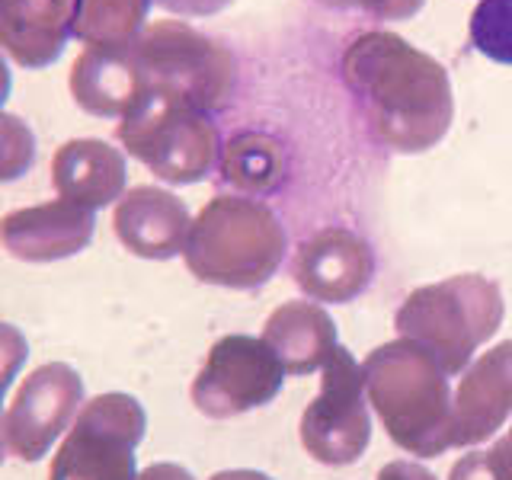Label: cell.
<instances>
[{"mask_svg":"<svg viewBox=\"0 0 512 480\" xmlns=\"http://www.w3.org/2000/svg\"><path fill=\"white\" fill-rule=\"evenodd\" d=\"M343 80L372 135L397 154H423L455 119L452 80L442 64L388 29L356 36L343 52Z\"/></svg>","mask_w":512,"mask_h":480,"instance_id":"cell-1","label":"cell"},{"mask_svg":"<svg viewBox=\"0 0 512 480\" xmlns=\"http://www.w3.org/2000/svg\"><path fill=\"white\" fill-rule=\"evenodd\" d=\"M368 404L391 442L416 458L455 448V394L448 372L410 336L384 343L362 362Z\"/></svg>","mask_w":512,"mask_h":480,"instance_id":"cell-2","label":"cell"},{"mask_svg":"<svg viewBox=\"0 0 512 480\" xmlns=\"http://www.w3.org/2000/svg\"><path fill=\"white\" fill-rule=\"evenodd\" d=\"M285 250L282 221L263 199L215 196L192 221L183 260L199 282L256 288L276 276Z\"/></svg>","mask_w":512,"mask_h":480,"instance_id":"cell-3","label":"cell"},{"mask_svg":"<svg viewBox=\"0 0 512 480\" xmlns=\"http://www.w3.org/2000/svg\"><path fill=\"white\" fill-rule=\"evenodd\" d=\"M506 314L500 285L477 272H464L436 285H423L397 308L394 327L426 346L448 375H464L474 352L493 340Z\"/></svg>","mask_w":512,"mask_h":480,"instance_id":"cell-4","label":"cell"},{"mask_svg":"<svg viewBox=\"0 0 512 480\" xmlns=\"http://www.w3.org/2000/svg\"><path fill=\"white\" fill-rule=\"evenodd\" d=\"M144 87L212 116L234 87V55L180 20H157L132 42Z\"/></svg>","mask_w":512,"mask_h":480,"instance_id":"cell-5","label":"cell"},{"mask_svg":"<svg viewBox=\"0 0 512 480\" xmlns=\"http://www.w3.org/2000/svg\"><path fill=\"white\" fill-rule=\"evenodd\" d=\"M122 148L173 186L202 183L221 164V132L202 109L148 93L116 125Z\"/></svg>","mask_w":512,"mask_h":480,"instance_id":"cell-6","label":"cell"},{"mask_svg":"<svg viewBox=\"0 0 512 480\" xmlns=\"http://www.w3.org/2000/svg\"><path fill=\"white\" fill-rule=\"evenodd\" d=\"M148 416L132 394H100L77 413L48 480H138L135 448Z\"/></svg>","mask_w":512,"mask_h":480,"instance_id":"cell-7","label":"cell"},{"mask_svg":"<svg viewBox=\"0 0 512 480\" xmlns=\"http://www.w3.org/2000/svg\"><path fill=\"white\" fill-rule=\"evenodd\" d=\"M372 442V416L362 365L346 346H336L324 365L320 394L304 407L301 445L308 455L330 468L356 464Z\"/></svg>","mask_w":512,"mask_h":480,"instance_id":"cell-8","label":"cell"},{"mask_svg":"<svg viewBox=\"0 0 512 480\" xmlns=\"http://www.w3.org/2000/svg\"><path fill=\"white\" fill-rule=\"evenodd\" d=\"M285 368L266 340L231 333L208 349L202 372L192 381V404L212 420H231L269 404L282 391Z\"/></svg>","mask_w":512,"mask_h":480,"instance_id":"cell-9","label":"cell"},{"mask_svg":"<svg viewBox=\"0 0 512 480\" xmlns=\"http://www.w3.org/2000/svg\"><path fill=\"white\" fill-rule=\"evenodd\" d=\"M84 410V381L71 365L52 362L36 368L7 413V439L13 455L23 461H39L64 429H71Z\"/></svg>","mask_w":512,"mask_h":480,"instance_id":"cell-10","label":"cell"},{"mask_svg":"<svg viewBox=\"0 0 512 480\" xmlns=\"http://www.w3.org/2000/svg\"><path fill=\"white\" fill-rule=\"evenodd\" d=\"M292 276L311 301L349 304L375 276V250L349 228H324L301 240L292 256Z\"/></svg>","mask_w":512,"mask_h":480,"instance_id":"cell-11","label":"cell"},{"mask_svg":"<svg viewBox=\"0 0 512 480\" xmlns=\"http://www.w3.org/2000/svg\"><path fill=\"white\" fill-rule=\"evenodd\" d=\"M96 215L68 199L16 208L0 218V244L23 263H52L90 247Z\"/></svg>","mask_w":512,"mask_h":480,"instance_id":"cell-12","label":"cell"},{"mask_svg":"<svg viewBox=\"0 0 512 480\" xmlns=\"http://www.w3.org/2000/svg\"><path fill=\"white\" fill-rule=\"evenodd\" d=\"M512 413V340L496 343L458 381L455 448L487 442Z\"/></svg>","mask_w":512,"mask_h":480,"instance_id":"cell-13","label":"cell"},{"mask_svg":"<svg viewBox=\"0 0 512 480\" xmlns=\"http://www.w3.org/2000/svg\"><path fill=\"white\" fill-rule=\"evenodd\" d=\"M116 237L144 260H173L183 253L192 228L189 208L180 196L160 186L128 189L112 215Z\"/></svg>","mask_w":512,"mask_h":480,"instance_id":"cell-14","label":"cell"},{"mask_svg":"<svg viewBox=\"0 0 512 480\" xmlns=\"http://www.w3.org/2000/svg\"><path fill=\"white\" fill-rule=\"evenodd\" d=\"M68 84L74 103L96 119H125L148 96L132 45L84 48L74 61Z\"/></svg>","mask_w":512,"mask_h":480,"instance_id":"cell-15","label":"cell"},{"mask_svg":"<svg viewBox=\"0 0 512 480\" xmlns=\"http://www.w3.org/2000/svg\"><path fill=\"white\" fill-rule=\"evenodd\" d=\"M77 0H0V48L26 71L55 64L74 36Z\"/></svg>","mask_w":512,"mask_h":480,"instance_id":"cell-16","label":"cell"},{"mask_svg":"<svg viewBox=\"0 0 512 480\" xmlns=\"http://www.w3.org/2000/svg\"><path fill=\"white\" fill-rule=\"evenodd\" d=\"M125 154L100 138L64 141L52 157V183L58 199H68L80 208H106L125 196Z\"/></svg>","mask_w":512,"mask_h":480,"instance_id":"cell-17","label":"cell"},{"mask_svg":"<svg viewBox=\"0 0 512 480\" xmlns=\"http://www.w3.org/2000/svg\"><path fill=\"white\" fill-rule=\"evenodd\" d=\"M263 340L279 356L285 375L301 378L330 362L336 352V324L314 301H288L269 314Z\"/></svg>","mask_w":512,"mask_h":480,"instance_id":"cell-18","label":"cell"},{"mask_svg":"<svg viewBox=\"0 0 512 480\" xmlns=\"http://www.w3.org/2000/svg\"><path fill=\"white\" fill-rule=\"evenodd\" d=\"M154 0H77L74 39L93 45H132L148 26Z\"/></svg>","mask_w":512,"mask_h":480,"instance_id":"cell-19","label":"cell"},{"mask_svg":"<svg viewBox=\"0 0 512 480\" xmlns=\"http://www.w3.org/2000/svg\"><path fill=\"white\" fill-rule=\"evenodd\" d=\"M221 173L224 180L247 192H266L279 183L282 176V154L279 144L266 135H237L228 148L221 151Z\"/></svg>","mask_w":512,"mask_h":480,"instance_id":"cell-20","label":"cell"},{"mask_svg":"<svg viewBox=\"0 0 512 480\" xmlns=\"http://www.w3.org/2000/svg\"><path fill=\"white\" fill-rule=\"evenodd\" d=\"M471 45L512 68V0H480L471 13Z\"/></svg>","mask_w":512,"mask_h":480,"instance_id":"cell-21","label":"cell"},{"mask_svg":"<svg viewBox=\"0 0 512 480\" xmlns=\"http://www.w3.org/2000/svg\"><path fill=\"white\" fill-rule=\"evenodd\" d=\"M36 164V132L13 112L0 109V183H13Z\"/></svg>","mask_w":512,"mask_h":480,"instance_id":"cell-22","label":"cell"},{"mask_svg":"<svg viewBox=\"0 0 512 480\" xmlns=\"http://www.w3.org/2000/svg\"><path fill=\"white\" fill-rule=\"evenodd\" d=\"M324 7L336 10H362L375 20H413L423 10L426 0H320Z\"/></svg>","mask_w":512,"mask_h":480,"instance_id":"cell-23","label":"cell"},{"mask_svg":"<svg viewBox=\"0 0 512 480\" xmlns=\"http://www.w3.org/2000/svg\"><path fill=\"white\" fill-rule=\"evenodd\" d=\"M26 356H29L26 336L13 324H0V400H4L13 378L20 375V368L26 365Z\"/></svg>","mask_w":512,"mask_h":480,"instance_id":"cell-24","label":"cell"},{"mask_svg":"<svg viewBox=\"0 0 512 480\" xmlns=\"http://www.w3.org/2000/svg\"><path fill=\"white\" fill-rule=\"evenodd\" d=\"M160 10L186 16V20H199V16H215L224 7H231L234 0H154Z\"/></svg>","mask_w":512,"mask_h":480,"instance_id":"cell-25","label":"cell"},{"mask_svg":"<svg viewBox=\"0 0 512 480\" xmlns=\"http://www.w3.org/2000/svg\"><path fill=\"white\" fill-rule=\"evenodd\" d=\"M448 480H500V474L490 468L487 452H468L464 458L455 461V468H452V474H448Z\"/></svg>","mask_w":512,"mask_h":480,"instance_id":"cell-26","label":"cell"},{"mask_svg":"<svg viewBox=\"0 0 512 480\" xmlns=\"http://www.w3.org/2000/svg\"><path fill=\"white\" fill-rule=\"evenodd\" d=\"M378 480H439V477L416 461H391L378 471Z\"/></svg>","mask_w":512,"mask_h":480,"instance_id":"cell-27","label":"cell"},{"mask_svg":"<svg viewBox=\"0 0 512 480\" xmlns=\"http://www.w3.org/2000/svg\"><path fill=\"white\" fill-rule=\"evenodd\" d=\"M487 458H490V468L500 474V480H512V429L506 432L503 439L493 442Z\"/></svg>","mask_w":512,"mask_h":480,"instance_id":"cell-28","label":"cell"},{"mask_svg":"<svg viewBox=\"0 0 512 480\" xmlns=\"http://www.w3.org/2000/svg\"><path fill=\"white\" fill-rule=\"evenodd\" d=\"M138 480H196L180 464H151L148 471H141Z\"/></svg>","mask_w":512,"mask_h":480,"instance_id":"cell-29","label":"cell"},{"mask_svg":"<svg viewBox=\"0 0 512 480\" xmlns=\"http://www.w3.org/2000/svg\"><path fill=\"white\" fill-rule=\"evenodd\" d=\"M212 480H272V477L263 474V471H247V468H240V471H221V474H215Z\"/></svg>","mask_w":512,"mask_h":480,"instance_id":"cell-30","label":"cell"},{"mask_svg":"<svg viewBox=\"0 0 512 480\" xmlns=\"http://www.w3.org/2000/svg\"><path fill=\"white\" fill-rule=\"evenodd\" d=\"M10 90H13V77H10V68H7V58L0 55V109H4Z\"/></svg>","mask_w":512,"mask_h":480,"instance_id":"cell-31","label":"cell"},{"mask_svg":"<svg viewBox=\"0 0 512 480\" xmlns=\"http://www.w3.org/2000/svg\"><path fill=\"white\" fill-rule=\"evenodd\" d=\"M7 445H10V439H7V420H0V461H4L7 455Z\"/></svg>","mask_w":512,"mask_h":480,"instance_id":"cell-32","label":"cell"}]
</instances>
